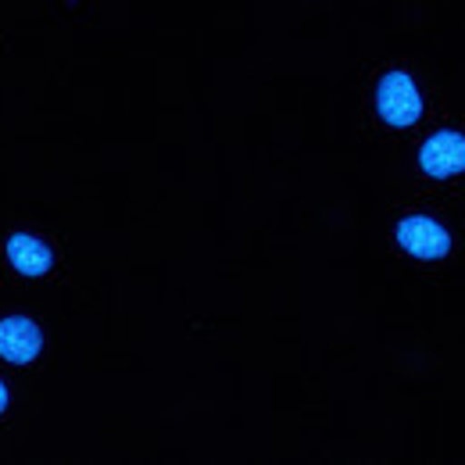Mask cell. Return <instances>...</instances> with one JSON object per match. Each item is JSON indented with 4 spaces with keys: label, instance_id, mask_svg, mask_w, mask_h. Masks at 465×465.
<instances>
[{
    "label": "cell",
    "instance_id": "cell-1",
    "mask_svg": "<svg viewBox=\"0 0 465 465\" xmlns=\"http://www.w3.org/2000/svg\"><path fill=\"white\" fill-rule=\"evenodd\" d=\"M376 104H380L383 122H391V125H411L415 118L422 115V97H419L415 83L408 79L405 72L383 75L380 94H376Z\"/></svg>",
    "mask_w": 465,
    "mask_h": 465
},
{
    "label": "cell",
    "instance_id": "cell-2",
    "mask_svg": "<svg viewBox=\"0 0 465 465\" xmlns=\"http://www.w3.org/2000/svg\"><path fill=\"white\" fill-rule=\"evenodd\" d=\"M419 162L422 169L433 175V179H448V175H459L465 169V136L462 133H437L422 143L419 151Z\"/></svg>",
    "mask_w": 465,
    "mask_h": 465
},
{
    "label": "cell",
    "instance_id": "cell-3",
    "mask_svg": "<svg viewBox=\"0 0 465 465\" xmlns=\"http://www.w3.org/2000/svg\"><path fill=\"white\" fill-rule=\"evenodd\" d=\"M398 243L415 258H444L451 251V236L426 215H408L398 226Z\"/></svg>",
    "mask_w": 465,
    "mask_h": 465
},
{
    "label": "cell",
    "instance_id": "cell-4",
    "mask_svg": "<svg viewBox=\"0 0 465 465\" xmlns=\"http://www.w3.org/2000/svg\"><path fill=\"white\" fill-rule=\"evenodd\" d=\"M40 344H44V337L29 319L15 315V319L0 322V354L7 361H33L40 354Z\"/></svg>",
    "mask_w": 465,
    "mask_h": 465
},
{
    "label": "cell",
    "instance_id": "cell-5",
    "mask_svg": "<svg viewBox=\"0 0 465 465\" xmlns=\"http://www.w3.org/2000/svg\"><path fill=\"white\" fill-rule=\"evenodd\" d=\"M7 254H11V265L22 272V276H44L51 269V247H44L36 236H11L7 243Z\"/></svg>",
    "mask_w": 465,
    "mask_h": 465
},
{
    "label": "cell",
    "instance_id": "cell-6",
    "mask_svg": "<svg viewBox=\"0 0 465 465\" xmlns=\"http://www.w3.org/2000/svg\"><path fill=\"white\" fill-rule=\"evenodd\" d=\"M4 405H7V391H4V383H0V411H4Z\"/></svg>",
    "mask_w": 465,
    "mask_h": 465
}]
</instances>
